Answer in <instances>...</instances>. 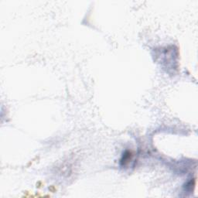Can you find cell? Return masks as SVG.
I'll return each mask as SVG.
<instances>
[{"label": "cell", "instance_id": "1", "mask_svg": "<svg viewBox=\"0 0 198 198\" xmlns=\"http://www.w3.org/2000/svg\"><path fill=\"white\" fill-rule=\"evenodd\" d=\"M132 157H133V153L130 151H126V153L123 154L122 158L121 160V163L123 166H126L127 163H129L130 162V160H132Z\"/></svg>", "mask_w": 198, "mask_h": 198}]
</instances>
